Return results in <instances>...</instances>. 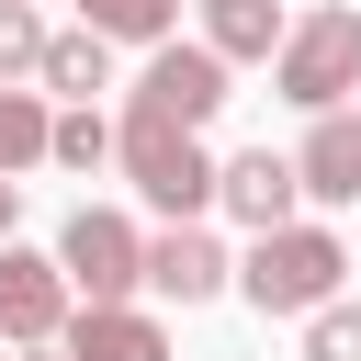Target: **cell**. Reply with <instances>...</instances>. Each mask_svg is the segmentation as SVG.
<instances>
[{
    "instance_id": "obj_16",
    "label": "cell",
    "mask_w": 361,
    "mask_h": 361,
    "mask_svg": "<svg viewBox=\"0 0 361 361\" xmlns=\"http://www.w3.org/2000/svg\"><path fill=\"white\" fill-rule=\"evenodd\" d=\"M45 23H34V0H0V79H45Z\"/></svg>"
},
{
    "instance_id": "obj_12",
    "label": "cell",
    "mask_w": 361,
    "mask_h": 361,
    "mask_svg": "<svg viewBox=\"0 0 361 361\" xmlns=\"http://www.w3.org/2000/svg\"><path fill=\"white\" fill-rule=\"evenodd\" d=\"M45 90L102 102V90H113V34H90V23H79V34H56V45H45Z\"/></svg>"
},
{
    "instance_id": "obj_18",
    "label": "cell",
    "mask_w": 361,
    "mask_h": 361,
    "mask_svg": "<svg viewBox=\"0 0 361 361\" xmlns=\"http://www.w3.org/2000/svg\"><path fill=\"white\" fill-rule=\"evenodd\" d=\"M11 214H23V180H11V169H0V237H11Z\"/></svg>"
},
{
    "instance_id": "obj_5",
    "label": "cell",
    "mask_w": 361,
    "mask_h": 361,
    "mask_svg": "<svg viewBox=\"0 0 361 361\" xmlns=\"http://www.w3.org/2000/svg\"><path fill=\"white\" fill-rule=\"evenodd\" d=\"M68 293H79V282H68L56 248H11V237H0V338H11V350L68 338V316H79Z\"/></svg>"
},
{
    "instance_id": "obj_10",
    "label": "cell",
    "mask_w": 361,
    "mask_h": 361,
    "mask_svg": "<svg viewBox=\"0 0 361 361\" xmlns=\"http://www.w3.org/2000/svg\"><path fill=\"white\" fill-rule=\"evenodd\" d=\"M293 169H305V203H361V102L316 113L305 147H293Z\"/></svg>"
},
{
    "instance_id": "obj_11",
    "label": "cell",
    "mask_w": 361,
    "mask_h": 361,
    "mask_svg": "<svg viewBox=\"0 0 361 361\" xmlns=\"http://www.w3.org/2000/svg\"><path fill=\"white\" fill-rule=\"evenodd\" d=\"M282 34H293L282 0H203V45H214L226 68H237V56H282Z\"/></svg>"
},
{
    "instance_id": "obj_13",
    "label": "cell",
    "mask_w": 361,
    "mask_h": 361,
    "mask_svg": "<svg viewBox=\"0 0 361 361\" xmlns=\"http://www.w3.org/2000/svg\"><path fill=\"white\" fill-rule=\"evenodd\" d=\"M45 147H56V113H45L23 79H0V169H34Z\"/></svg>"
},
{
    "instance_id": "obj_6",
    "label": "cell",
    "mask_w": 361,
    "mask_h": 361,
    "mask_svg": "<svg viewBox=\"0 0 361 361\" xmlns=\"http://www.w3.org/2000/svg\"><path fill=\"white\" fill-rule=\"evenodd\" d=\"M135 113H169V124H192V135H203V124L226 113V56H214V45H180V34H169V45H147Z\"/></svg>"
},
{
    "instance_id": "obj_8",
    "label": "cell",
    "mask_w": 361,
    "mask_h": 361,
    "mask_svg": "<svg viewBox=\"0 0 361 361\" xmlns=\"http://www.w3.org/2000/svg\"><path fill=\"white\" fill-rule=\"evenodd\" d=\"M214 203H226V214H237L248 237H271V226H293V203H305V169H293L282 147H248V158H226Z\"/></svg>"
},
{
    "instance_id": "obj_17",
    "label": "cell",
    "mask_w": 361,
    "mask_h": 361,
    "mask_svg": "<svg viewBox=\"0 0 361 361\" xmlns=\"http://www.w3.org/2000/svg\"><path fill=\"white\" fill-rule=\"evenodd\" d=\"M305 361H361V305H316L305 316Z\"/></svg>"
},
{
    "instance_id": "obj_1",
    "label": "cell",
    "mask_w": 361,
    "mask_h": 361,
    "mask_svg": "<svg viewBox=\"0 0 361 361\" xmlns=\"http://www.w3.org/2000/svg\"><path fill=\"white\" fill-rule=\"evenodd\" d=\"M113 169L180 226V214H203L214 203V180H226V158H203V135L192 124H169V113H135L124 102V124H113Z\"/></svg>"
},
{
    "instance_id": "obj_4",
    "label": "cell",
    "mask_w": 361,
    "mask_h": 361,
    "mask_svg": "<svg viewBox=\"0 0 361 361\" xmlns=\"http://www.w3.org/2000/svg\"><path fill=\"white\" fill-rule=\"evenodd\" d=\"M56 259H68V282H79V305H124L135 282H147V237L113 214V203H79L68 226H56Z\"/></svg>"
},
{
    "instance_id": "obj_9",
    "label": "cell",
    "mask_w": 361,
    "mask_h": 361,
    "mask_svg": "<svg viewBox=\"0 0 361 361\" xmlns=\"http://www.w3.org/2000/svg\"><path fill=\"white\" fill-rule=\"evenodd\" d=\"M56 350H68V361H169V327L124 293V305H79Z\"/></svg>"
},
{
    "instance_id": "obj_14",
    "label": "cell",
    "mask_w": 361,
    "mask_h": 361,
    "mask_svg": "<svg viewBox=\"0 0 361 361\" xmlns=\"http://www.w3.org/2000/svg\"><path fill=\"white\" fill-rule=\"evenodd\" d=\"M79 23L113 34V45H169L180 34V0H79Z\"/></svg>"
},
{
    "instance_id": "obj_3",
    "label": "cell",
    "mask_w": 361,
    "mask_h": 361,
    "mask_svg": "<svg viewBox=\"0 0 361 361\" xmlns=\"http://www.w3.org/2000/svg\"><path fill=\"white\" fill-rule=\"evenodd\" d=\"M271 90H282L293 113H338V102L361 90V11H350V0H316V11L282 34Z\"/></svg>"
},
{
    "instance_id": "obj_7",
    "label": "cell",
    "mask_w": 361,
    "mask_h": 361,
    "mask_svg": "<svg viewBox=\"0 0 361 361\" xmlns=\"http://www.w3.org/2000/svg\"><path fill=\"white\" fill-rule=\"evenodd\" d=\"M226 282H237V259L203 237V214H180V226L147 237V293H158V305H214Z\"/></svg>"
},
{
    "instance_id": "obj_15",
    "label": "cell",
    "mask_w": 361,
    "mask_h": 361,
    "mask_svg": "<svg viewBox=\"0 0 361 361\" xmlns=\"http://www.w3.org/2000/svg\"><path fill=\"white\" fill-rule=\"evenodd\" d=\"M45 158H56V169H102V158H113V124H102V102H68Z\"/></svg>"
},
{
    "instance_id": "obj_19",
    "label": "cell",
    "mask_w": 361,
    "mask_h": 361,
    "mask_svg": "<svg viewBox=\"0 0 361 361\" xmlns=\"http://www.w3.org/2000/svg\"><path fill=\"white\" fill-rule=\"evenodd\" d=\"M11 361H68V350H56V338H45V350H11Z\"/></svg>"
},
{
    "instance_id": "obj_2",
    "label": "cell",
    "mask_w": 361,
    "mask_h": 361,
    "mask_svg": "<svg viewBox=\"0 0 361 361\" xmlns=\"http://www.w3.org/2000/svg\"><path fill=\"white\" fill-rule=\"evenodd\" d=\"M338 271H350V248H338V226H271V237H248V259H237V293L259 305V316H316V305H338Z\"/></svg>"
}]
</instances>
